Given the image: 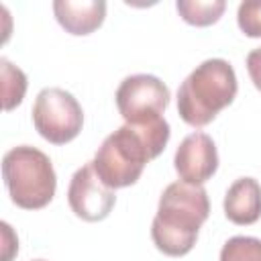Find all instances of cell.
Segmentation results:
<instances>
[{
	"instance_id": "cell-1",
	"label": "cell",
	"mask_w": 261,
	"mask_h": 261,
	"mask_svg": "<svg viewBox=\"0 0 261 261\" xmlns=\"http://www.w3.org/2000/svg\"><path fill=\"white\" fill-rule=\"evenodd\" d=\"M169 135L171 130L165 118L145 124H122L98 147L92 161L94 169L112 190L133 186L145 165L165 149Z\"/></svg>"
},
{
	"instance_id": "cell-2",
	"label": "cell",
	"mask_w": 261,
	"mask_h": 261,
	"mask_svg": "<svg viewBox=\"0 0 261 261\" xmlns=\"http://www.w3.org/2000/svg\"><path fill=\"white\" fill-rule=\"evenodd\" d=\"M210 214L208 194L202 186L173 181L169 184L157 206V214L151 224V239L155 247L169 255H188L196 241L200 226Z\"/></svg>"
},
{
	"instance_id": "cell-3",
	"label": "cell",
	"mask_w": 261,
	"mask_h": 261,
	"mask_svg": "<svg viewBox=\"0 0 261 261\" xmlns=\"http://www.w3.org/2000/svg\"><path fill=\"white\" fill-rule=\"evenodd\" d=\"M239 84L232 65L214 57L202 61L177 90V112L190 126L210 124L218 112L232 104Z\"/></svg>"
},
{
	"instance_id": "cell-4",
	"label": "cell",
	"mask_w": 261,
	"mask_h": 261,
	"mask_svg": "<svg viewBox=\"0 0 261 261\" xmlns=\"http://www.w3.org/2000/svg\"><path fill=\"white\" fill-rule=\"evenodd\" d=\"M2 177L10 200L24 210L45 208L57 188L51 159L31 145H18L2 157Z\"/></svg>"
},
{
	"instance_id": "cell-5",
	"label": "cell",
	"mask_w": 261,
	"mask_h": 261,
	"mask_svg": "<svg viewBox=\"0 0 261 261\" xmlns=\"http://www.w3.org/2000/svg\"><path fill=\"white\" fill-rule=\"evenodd\" d=\"M33 124L45 141L65 145L80 135L84 126V110L69 92L61 88H45L35 98Z\"/></svg>"
},
{
	"instance_id": "cell-6",
	"label": "cell",
	"mask_w": 261,
	"mask_h": 261,
	"mask_svg": "<svg viewBox=\"0 0 261 261\" xmlns=\"http://www.w3.org/2000/svg\"><path fill=\"white\" fill-rule=\"evenodd\" d=\"M116 106L126 124H145L163 118L169 104V88L151 73H135L120 82L116 90Z\"/></svg>"
},
{
	"instance_id": "cell-7",
	"label": "cell",
	"mask_w": 261,
	"mask_h": 261,
	"mask_svg": "<svg viewBox=\"0 0 261 261\" xmlns=\"http://www.w3.org/2000/svg\"><path fill=\"white\" fill-rule=\"evenodd\" d=\"M67 202L77 218L86 222H100L114 208L116 194L102 181V177L94 169V163L90 161L71 175Z\"/></svg>"
},
{
	"instance_id": "cell-8",
	"label": "cell",
	"mask_w": 261,
	"mask_h": 261,
	"mask_svg": "<svg viewBox=\"0 0 261 261\" xmlns=\"http://www.w3.org/2000/svg\"><path fill=\"white\" fill-rule=\"evenodd\" d=\"M173 165L181 181L202 186L218 169V151L206 133H190L177 147Z\"/></svg>"
},
{
	"instance_id": "cell-9",
	"label": "cell",
	"mask_w": 261,
	"mask_h": 261,
	"mask_svg": "<svg viewBox=\"0 0 261 261\" xmlns=\"http://www.w3.org/2000/svg\"><path fill=\"white\" fill-rule=\"evenodd\" d=\"M53 12L57 22L71 35H90L94 33L106 16L104 0H55Z\"/></svg>"
},
{
	"instance_id": "cell-10",
	"label": "cell",
	"mask_w": 261,
	"mask_h": 261,
	"mask_svg": "<svg viewBox=\"0 0 261 261\" xmlns=\"http://www.w3.org/2000/svg\"><path fill=\"white\" fill-rule=\"evenodd\" d=\"M224 214L234 224H253L261 218V186L255 177H239L226 190Z\"/></svg>"
},
{
	"instance_id": "cell-11",
	"label": "cell",
	"mask_w": 261,
	"mask_h": 261,
	"mask_svg": "<svg viewBox=\"0 0 261 261\" xmlns=\"http://www.w3.org/2000/svg\"><path fill=\"white\" fill-rule=\"evenodd\" d=\"M175 8L188 24L208 27L222 16L226 2L224 0H177Z\"/></svg>"
},
{
	"instance_id": "cell-12",
	"label": "cell",
	"mask_w": 261,
	"mask_h": 261,
	"mask_svg": "<svg viewBox=\"0 0 261 261\" xmlns=\"http://www.w3.org/2000/svg\"><path fill=\"white\" fill-rule=\"evenodd\" d=\"M0 69H2V96H4V110L16 108L27 92V75L22 69L12 65L6 57L0 59Z\"/></svg>"
},
{
	"instance_id": "cell-13",
	"label": "cell",
	"mask_w": 261,
	"mask_h": 261,
	"mask_svg": "<svg viewBox=\"0 0 261 261\" xmlns=\"http://www.w3.org/2000/svg\"><path fill=\"white\" fill-rule=\"evenodd\" d=\"M220 261H261V239L232 237L220 249Z\"/></svg>"
},
{
	"instance_id": "cell-14",
	"label": "cell",
	"mask_w": 261,
	"mask_h": 261,
	"mask_svg": "<svg viewBox=\"0 0 261 261\" xmlns=\"http://www.w3.org/2000/svg\"><path fill=\"white\" fill-rule=\"evenodd\" d=\"M237 22L247 37L259 39L261 37V0L241 2L237 10Z\"/></svg>"
},
{
	"instance_id": "cell-15",
	"label": "cell",
	"mask_w": 261,
	"mask_h": 261,
	"mask_svg": "<svg viewBox=\"0 0 261 261\" xmlns=\"http://www.w3.org/2000/svg\"><path fill=\"white\" fill-rule=\"evenodd\" d=\"M247 71H249V75H251L253 86L261 92V47L253 49V51L247 55Z\"/></svg>"
},
{
	"instance_id": "cell-16",
	"label": "cell",
	"mask_w": 261,
	"mask_h": 261,
	"mask_svg": "<svg viewBox=\"0 0 261 261\" xmlns=\"http://www.w3.org/2000/svg\"><path fill=\"white\" fill-rule=\"evenodd\" d=\"M35 261H43V259H35Z\"/></svg>"
}]
</instances>
